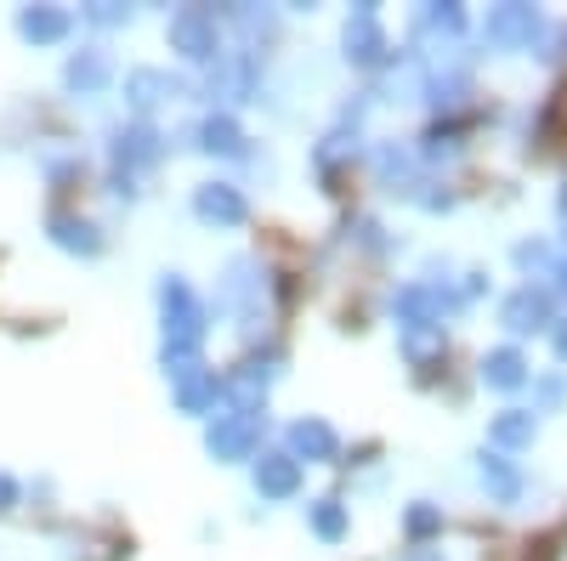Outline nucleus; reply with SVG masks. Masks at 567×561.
<instances>
[{"label": "nucleus", "mask_w": 567, "mask_h": 561, "mask_svg": "<svg viewBox=\"0 0 567 561\" xmlns=\"http://www.w3.org/2000/svg\"><path fill=\"white\" fill-rule=\"evenodd\" d=\"M159 307H165V346H182V352H199V335H205V307L194 301V290L182 278H165L159 284Z\"/></svg>", "instance_id": "f257e3e1"}, {"label": "nucleus", "mask_w": 567, "mask_h": 561, "mask_svg": "<svg viewBox=\"0 0 567 561\" xmlns=\"http://www.w3.org/2000/svg\"><path fill=\"white\" fill-rule=\"evenodd\" d=\"M171 45H176L182 58H194V63L216 58V12H205V7H182V12L171 18Z\"/></svg>", "instance_id": "f03ea898"}, {"label": "nucleus", "mask_w": 567, "mask_h": 561, "mask_svg": "<svg viewBox=\"0 0 567 561\" xmlns=\"http://www.w3.org/2000/svg\"><path fill=\"white\" fill-rule=\"evenodd\" d=\"M109 74H114L109 52H103V45H85V52H74V58H69V69H63V85L74 91V97H97V91L109 85Z\"/></svg>", "instance_id": "7ed1b4c3"}, {"label": "nucleus", "mask_w": 567, "mask_h": 561, "mask_svg": "<svg viewBox=\"0 0 567 561\" xmlns=\"http://www.w3.org/2000/svg\"><path fill=\"white\" fill-rule=\"evenodd\" d=\"M256 448V419L250 414H227L210 426V454L216 459H245Z\"/></svg>", "instance_id": "20e7f679"}, {"label": "nucleus", "mask_w": 567, "mask_h": 561, "mask_svg": "<svg viewBox=\"0 0 567 561\" xmlns=\"http://www.w3.org/2000/svg\"><path fill=\"white\" fill-rule=\"evenodd\" d=\"M539 34V12L534 7H499L488 12V40L494 45H528Z\"/></svg>", "instance_id": "39448f33"}, {"label": "nucleus", "mask_w": 567, "mask_h": 561, "mask_svg": "<svg viewBox=\"0 0 567 561\" xmlns=\"http://www.w3.org/2000/svg\"><path fill=\"white\" fill-rule=\"evenodd\" d=\"M176 80L171 74H159V69H131L125 74V103L131 108H154V103H165V97H176Z\"/></svg>", "instance_id": "423d86ee"}, {"label": "nucleus", "mask_w": 567, "mask_h": 561, "mask_svg": "<svg viewBox=\"0 0 567 561\" xmlns=\"http://www.w3.org/2000/svg\"><path fill=\"white\" fill-rule=\"evenodd\" d=\"M114 159L131 170V165H154L159 159V131L148 125H120L114 131Z\"/></svg>", "instance_id": "0eeeda50"}, {"label": "nucleus", "mask_w": 567, "mask_h": 561, "mask_svg": "<svg viewBox=\"0 0 567 561\" xmlns=\"http://www.w3.org/2000/svg\"><path fill=\"white\" fill-rule=\"evenodd\" d=\"M347 58H358V63H381L386 58V34H381V23H374L369 7L347 23Z\"/></svg>", "instance_id": "6e6552de"}, {"label": "nucleus", "mask_w": 567, "mask_h": 561, "mask_svg": "<svg viewBox=\"0 0 567 561\" xmlns=\"http://www.w3.org/2000/svg\"><path fill=\"white\" fill-rule=\"evenodd\" d=\"M69 23H74V18H69L63 7H23V12H18V29H23V40H34V45L63 40Z\"/></svg>", "instance_id": "1a4fd4ad"}, {"label": "nucleus", "mask_w": 567, "mask_h": 561, "mask_svg": "<svg viewBox=\"0 0 567 561\" xmlns=\"http://www.w3.org/2000/svg\"><path fill=\"white\" fill-rule=\"evenodd\" d=\"M250 80H256L250 52H233V58L216 52V74H210V91H216V97H233V103H239L245 91H250Z\"/></svg>", "instance_id": "9d476101"}, {"label": "nucleus", "mask_w": 567, "mask_h": 561, "mask_svg": "<svg viewBox=\"0 0 567 561\" xmlns=\"http://www.w3.org/2000/svg\"><path fill=\"white\" fill-rule=\"evenodd\" d=\"M505 323H511L516 335H534V330H545V323H550V301L539 290H516L505 301Z\"/></svg>", "instance_id": "9b49d317"}, {"label": "nucleus", "mask_w": 567, "mask_h": 561, "mask_svg": "<svg viewBox=\"0 0 567 561\" xmlns=\"http://www.w3.org/2000/svg\"><path fill=\"white\" fill-rule=\"evenodd\" d=\"M194 210H199L205 221H221V227H233V221H245V199L233 194L227 181H210V187H199V199H194Z\"/></svg>", "instance_id": "f8f14e48"}, {"label": "nucleus", "mask_w": 567, "mask_h": 561, "mask_svg": "<svg viewBox=\"0 0 567 561\" xmlns=\"http://www.w3.org/2000/svg\"><path fill=\"white\" fill-rule=\"evenodd\" d=\"M296 482H301V465L290 454H261V465H256V488L261 494L284 499V494H296Z\"/></svg>", "instance_id": "ddd939ff"}, {"label": "nucleus", "mask_w": 567, "mask_h": 561, "mask_svg": "<svg viewBox=\"0 0 567 561\" xmlns=\"http://www.w3.org/2000/svg\"><path fill=\"white\" fill-rule=\"evenodd\" d=\"M483 381L488 386H499V392H511V386H523L528 381V363H523V352H488V363H483Z\"/></svg>", "instance_id": "4468645a"}, {"label": "nucleus", "mask_w": 567, "mask_h": 561, "mask_svg": "<svg viewBox=\"0 0 567 561\" xmlns=\"http://www.w3.org/2000/svg\"><path fill=\"white\" fill-rule=\"evenodd\" d=\"M290 443H296V454H307V459H336V432H329L323 419H301V426L290 432Z\"/></svg>", "instance_id": "2eb2a0df"}, {"label": "nucleus", "mask_w": 567, "mask_h": 561, "mask_svg": "<svg viewBox=\"0 0 567 561\" xmlns=\"http://www.w3.org/2000/svg\"><path fill=\"white\" fill-rule=\"evenodd\" d=\"M52 239H58L63 250H80V256H97V250H103L97 227H91V221H74V216H58V221H52Z\"/></svg>", "instance_id": "dca6fc26"}, {"label": "nucleus", "mask_w": 567, "mask_h": 561, "mask_svg": "<svg viewBox=\"0 0 567 561\" xmlns=\"http://www.w3.org/2000/svg\"><path fill=\"white\" fill-rule=\"evenodd\" d=\"M494 443H499V448H523V443H534V414L505 408V414L494 419Z\"/></svg>", "instance_id": "f3484780"}, {"label": "nucleus", "mask_w": 567, "mask_h": 561, "mask_svg": "<svg viewBox=\"0 0 567 561\" xmlns=\"http://www.w3.org/2000/svg\"><path fill=\"white\" fill-rule=\"evenodd\" d=\"M205 148L210 154H245V136H239V125H233L227 114H216V120H205Z\"/></svg>", "instance_id": "a211bd4d"}, {"label": "nucleus", "mask_w": 567, "mask_h": 561, "mask_svg": "<svg viewBox=\"0 0 567 561\" xmlns=\"http://www.w3.org/2000/svg\"><path fill=\"white\" fill-rule=\"evenodd\" d=\"M483 482H488V494H494V499H516V488H523L505 459H483Z\"/></svg>", "instance_id": "6ab92c4d"}, {"label": "nucleus", "mask_w": 567, "mask_h": 561, "mask_svg": "<svg viewBox=\"0 0 567 561\" xmlns=\"http://www.w3.org/2000/svg\"><path fill=\"white\" fill-rule=\"evenodd\" d=\"M312 528H318L323 539H341V533H347V510H341L336 499H323V505L312 510Z\"/></svg>", "instance_id": "aec40b11"}, {"label": "nucleus", "mask_w": 567, "mask_h": 561, "mask_svg": "<svg viewBox=\"0 0 567 561\" xmlns=\"http://www.w3.org/2000/svg\"><path fill=\"white\" fill-rule=\"evenodd\" d=\"M425 29H437V34H460V29H465V12H460V7H432V12H425Z\"/></svg>", "instance_id": "412c9836"}, {"label": "nucleus", "mask_w": 567, "mask_h": 561, "mask_svg": "<svg viewBox=\"0 0 567 561\" xmlns=\"http://www.w3.org/2000/svg\"><path fill=\"white\" fill-rule=\"evenodd\" d=\"M437 528H443V517H437L432 505H420V510H409V533H414V539H425V533H437Z\"/></svg>", "instance_id": "4be33fe9"}, {"label": "nucleus", "mask_w": 567, "mask_h": 561, "mask_svg": "<svg viewBox=\"0 0 567 561\" xmlns=\"http://www.w3.org/2000/svg\"><path fill=\"white\" fill-rule=\"evenodd\" d=\"M85 18H91V23H103V29H109V23H125V7H109V0H103V7H91Z\"/></svg>", "instance_id": "5701e85b"}, {"label": "nucleus", "mask_w": 567, "mask_h": 561, "mask_svg": "<svg viewBox=\"0 0 567 561\" xmlns=\"http://www.w3.org/2000/svg\"><path fill=\"white\" fill-rule=\"evenodd\" d=\"M516 261H523V267H550V250L545 245H523V250H516Z\"/></svg>", "instance_id": "b1692460"}, {"label": "nucleus", "mask_w": 567, "mask_h": 561, "mask_svg": "<svg viewBox=\"0 0 567 561\" xmlns=\"http://www.w3.org/2000/svg\"><path fill=\"white\" fill-rule=\"evenodd\" d=\"M12 505H18V482H12V477H0V517H7Z\"/></svg>", "instance_id": "393cba45"}, {"label": "nucleus", "mask_w": 567, "mask_h": 561, "mask_svg": "<svg viewBox=\"0 0 567 561\" xmlns=\"http://www.w3.org/2000/svg\"><path fill=\"white\" fill-rule=\"evenodd\" d=\"M556 352L567 357V323H556Z\"/></svg>", "instance_id": "a878e982"}, {"label": "nucleus", "mask_w": 567, "mask_h": 561, "mask_svg": "<svg viewBox=\"0 0 567 561\" xmlns=\"http://www.w3.org/2000/svg\"><path fill=\"white\" fill-rule=\"evenodd\" d=\"M409 561H443V555H432V550H414Z\"/></svg>", "instance_id": "bb28decb"}, {"label": "nucleus", "mask_w": 567, "mask_h": 561, "mask_svg": "<svg viewBox=\"0 0 567 561\" xmlns=\"http://www.w3.org/2000/svg\"><path fill=\"white\" fill-rule=\"evenodd\" d=\"M556 284H561V290H567V261H561V267H556Z\"/></svg>", "instance_id": "cd10ccee"}, {"label": "nucleus", "mask_w": 567, "mask_h": 561, "mask_svg": "<svg viewBox=\"0 0 567 561\" xmlns=\"http://www.w3.org/2000/svg\"><path fill=\"white\" fill-rule=\"evenodd\" d=\"M561 221H567V194H561Z\"/></svg>", "instance_id": "c85d7f7f"}]
</instances>
